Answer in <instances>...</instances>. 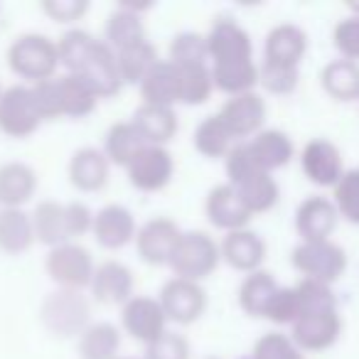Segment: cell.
<instances>
[{
  "mask_svg": "<svg viewBox=\"0 0 359 359\" xmlns=\"http://www.w3.org/2000/svg\"><path fill=\"white\" fill-rule=\"evenodd\" d=\"M3 91H6V89H3V86H0V96H3Z\"/></svg>",
  "mask_w": 359,
  "mask_h": 359,
  "instance_id": "55",
  "label": "cell"
},
{
  "mask_svg": "<svg viewBox=\"0 0 359 359\" xmlns=\"http://www.w3.org/2000/svg\"><path fill=\"white\" fill-rule=\"evenodd\" d=\"M251 359H305L303 349L293 342L290 334L283 332H266L256 339L251 349Z\"/></svg>",
  "mask_w": 359,
  "mask_h": 359,
  "instance_id": "44",
  "label": "cell"
},
{
  "mask_svg": "<svg viewBox=\"0 0 359 359\" xmlns=\"http://www.w3.org/2000/svg\"><path fill=\"white\" fill-rule=\"evenodd\" d=\"M219 249L222 259L231 269L241 271L246 276L254 273V271H261V264L266 261V241L251 229L229 231L219 244Z\"/></svg>",
  "mask_w": 359,
  "mask_h": 359,
  "instance_id": "21",
  "label": "cell"
},
{
  "mask_svg": "<svg viewBox=\"0 0 359 359\" xmlns=\"http://www.w3.org/2000/svg\"><path fill=\"white\" fill-rule=\"evenodd\" d=\"M160 305H163L168 323L177 325H192L205 315L207 310V293L200 283L187 278H172L160 290Z\"/></svg>",
  "mask_w": 359,
  "mask_h": 359,
  "instance_id": "7",
  "label": "cell"
},
{
  "mask_svg": "<svg viewBox=\"0 0 359 359\" xmlns=\"http://www.w3.org/2000/svg\"><path fill=\"white\" fill-rule=\"evenodd\" d=\"M308 52V35L293 22H280L271 27L264 40V62L283 67H300Z\"/></svg>",
  "mask_w": 359,
  "mask_h": 359,
  "instance_id": "20",
  "label": "cell"
},
{
  "mask_svg": "<svg viewBox=\"0 0 359 359\" xmlns=\"http://www.w3.org/2000/svg\"><path fill=\"white\" fill-rule=\"evenodd\" d=\"M298 315H300V303H298V293H295V285H280L269 313H266V320H271L276 325H293L298 320Z\"/></svg>",
  "mask_w": 359,
  "mask_h": 359,
  "instance_id": "49",
  "label": "cell"
},
{
  "mask_svg": "<svg viewBox=\"0 0 359 359\" xmlns=\"http://www.w3.org/2000/svg\"><path fill=\"white\" fill-rule=\"evenodd\" d=\"M89 288L96 303L126 305L133 298V271L121 261H104L96 266Z\"/></svg>",
  "mask_w": 359,
  "mask_h": 359,
  "instance_id": "18",
  "label": "cell"
},
{
  "mask_svg": "<svg viewBox=\"0 0 359 359\" xmlns=\"http://www.w3.org/2000/svg\"><path fill=\"white\" fill-rule=\"evenodd\" d=\"M300 168L313 185L334 187L344 175L342 150L327 138H313L300 153Z\"/></svg>",
  "mask_w": 359,
  "mask_h": 359,
  "instance_id": "11",
  "label": "cell"
},
{
  "mask_svg": "<svg viewBox=\"0 0 359 359\" xmlns=\"http://www.w3.org/2000/svg\"><path fill=\"white\" fill-rule=\"evenodd\" d=\"M116 60H118V69H121V76H123V84H138V86H140V81L150 74V69L160 62L158 50H155L148 40L116 52Z\"/></svg>",
  "mask_w": 359,
  "mask_h": 359,
  "instance_id": "37",
  "label": "cell"
},
{
  "mask_svg": "<svg viewBox=\"0 0 359 359\" xmlns=\"http://www.w3.org/2000/svg\"><path fill=\"white\" fill-rule=\"evenodd\" d=\"M79 74L89 81L91 89L99 94V99L116 96L121 91V86H123V76H121L116 52L101 40H96L94 50H91L89 60L84 62Z\"/></svg>",
  "mask_w": 359,
  "mask_h": 359,
  "instance_id": "19",
  "label": "cell"
},
{
  "mask_svg": "<svg viewBox=\"0 0 359 359\" xmlns=\"http://www.w3.org/2000/svg\"><path fill=\"white\" fill-rule=\"evenodd\" d=\"M339 212L330 197H305L295 210V231L300 241H327L337 229Z\"/></svg>",
  "mask_w": 359,
  "mask_h": 359,
  "instance_id": "14",
  "label": "cell"
},
{
  "mask_svg": "<svg viewBox=\"0 0 359 359\" xmlns=\"http://www.w3.org/2000/svg\"><path fill=\"white\" fill-rule=\"evenodd\" d=\"M32 226H35V239L40 244L50 246V249L69 241L65 224V205L62 202H40L35 207V212H32Z\"/></svg>",
  "mask_w": 359,
  "mask_h": 359,
  "instance_id": "35",
  "label": "cell"
},
{
  "mask_svg": "<svg viewBox=\"0 0 359 359\" xmlns=\"http://www.w3.org/2000/svg\"><path fill=\"white\" fill-rule=\"evenodd\" d=\"M121 330L114 323H91L79 334L81 359H118Z\"/></svg>",
  "mask_w": 359,
  "mask_h": 359,
  "instance_id": "33",
  "label": "cell"
},
{
  "mask_svg": "<svg viewBox=\"0 0 359 359\" xmlns=\"http://www.w3.org/2000/svg\"><path fill=\"white\" fill-rule=\"evenodd\" d=\"M290 264L303 278L318 283H337L347 271V254L332 239L327 241H300L290 254Z\"/></svg>",
  "mask_w": 359,
  "mask_h": 359,
  "instance_id": "4",
  "label": "cell"
},
{
  "mask_svg": "<svg viewBox=\"0 0 359 359\" xmlns=\"http://www.w3.org/2000/svg\"><path fill=\"white\" fill-rule=\"evenodd\" d=\"M140 96H143V104L153 106L180 104V67L170 60H160L140 81Z\"/></svg>",
  "mask_w": 359,
  "mask_h": 359,
  "instance_id": "26",
  "label": "cell"
},
{
  "mask_svg": "<svg viewBox=\"0 0 359 359\" xmlns=\"http://www.w3.org/2000/svg\"><path fill=\"white\" fill-rule=\"evenodd\" d=\"M96 40L86 30H67L57 40V52H60V67H65L67 74H79L84 62L89 60Z\"/></svg>",
  "mask_w": 359,
  "mask_h": 359,
  "instance_id": "40",
  "label": "cell"
},
{
  "mask_svg": "<svg viewBox=\"0 0 359 359\" xmlns=\"http://www.w3.org/2000/svg\"><path fill=\"white\" fill-rule=\"evenodd\" d=\"M32 99L40 111L42 121H55L60 116H65V104H62V89H60V76H52V79L37 81L30 84Z\"/></svg>",
  "mask_w": 359,
  "mask_h": 359,
  "instance_id": "47",
  "label": "cell"
},
{
  "mask_svg": "<svg viewBox=\"0 0 359 359\" xmlns=\"http://www.w3.org/2000/svg\"><path fill=\"white\" fill-rule=\"evenodd\" d=\"M295 293H298L300 315L315 313V310H337V298H334V293H332V285H327V283L303 278L295 285Z\"/></svg>",
  "mask_w": 359,
  "mask_h": 359,
  "instance_id": "45",
  "label": "cell"
},
{
  "mask_svg": "<svg viewBox=\"0 0 359 359\" xmlns=\"http://www.w3.org/2000/svg\"><path fill=\"white\" fill-rule=\"evenodd\" d=\"M42 11L57 22H74L86 15L89 3L86 0H45Z\"/></svg>",
  "mask_w": 359,
  "mask_h": 359,
  "instance_id": "52",
  "label": "cell"
},
{
  "mask_svg": "<svg viewBox=\"0 0 359 359\" xmlns=\"http://www.w3.org/2000/svg\"><path fill=\"white\" fill-rule=\"evenodd\" d=\"M145 6H128V3H123V6L116 8L109 15V20H106V45L114 52L145 42V25L138 13Z\"/></svg>",
  "mask_w": 359,
  "mask_h": 359,
  "instance_id": "25",
  "label": "cell"
},
{
  "mask_svg": "<svg viewBox=\"0 0 359 359\" xmlns=\"http://www.w3.org/2000/svg\"><path fill=\"white\" fill-rule=\"evenodd\" d=\"M143 148H145V140L140 138V133L135 130V126L130 121L114 123L104 140L106 158H109L111 165H118V168H128Z\"/></svg>",
  "mask_w": 359,
  "mask_h": 359,
  "instance_id": "32",
  "label": "cell"
},
{
  "mask_svg": "<svg viewBox=\"0 0 359 359\" xmlns=\"http://www.w3.org/2000/svg\"><path fill=\"white\" fill-rule=\"evenodd\" d=\"M8 67L32 84L52 79L60 67L57 42H52L47 35L25 32V35L15 37L8 47Z\"/></svg>",
  "mask_w": 359,
  "mask_h": 359,
  "instance_id": "2",
  "label": "cell"
},
{
  "mask_svg": "<svg viewBox=\"0 0 359 359\" xmlns=\"http://www.w3.org/2000/svg\"><path fill=\"white\" fill-rule=\"evenodd\" d=\"M118 359H145V357H118Z\"/></svg>",
  "mask_w": 359,
  "mask_h": 359,
  "instance_id": "53",
  "label": "cell"
},
{
  "mask_svg": "<svg viewBox=\"0 0 359 359\" xmlns=\"http://www.w3.org/2000/svg\"><path fill=\"white\" fill-rule=\"evenodd\" d=\"M130 123L145 140V145H168L170 140L177 135V114L172 106H153V104H140L135 109Z\"/></svg>",
  "mask_w": 359,
  "mask_h": 359,
  "instance_id": "23",
  "label": "cell"
},
{
  "mask_svg": "<svg viewBox=\"0 0 359 359\" xmlns=\"http://www.w3.org/2000/svg\"><path fill=\"white\" fill-rule=\"evenodd\" d=\"M249 145L254 150L256 163L261 165L264 172L273 175L276 170L285 168L293 160V140L288 138V133L278 128H264L261 133H256L254 138H249Z\"/></svg>",
  "mask_w": 359,
  "mask_h": 359,
  "instance_id": "27",
  "label": "cell"
},
{
  "mask_svg": "<svg viewBox=\"0 0 359 359\" xmlns=\"http://www.w3.org/2000/svg\"><path fill=\"white\" fill-rule=\"evenodd\" d=\"M332 42L344 60L359 62V15L357 13L344 18V20H339L337 25H334Z\"/></svg>",
  "mask_w": 359,
  "mask_h": 359,
  "instance_id": "50",
  "label": "cell"
},
{
  "mask_svg": "<svg viewBox=\"0 0 359 359\" xmlns=\"http://www.w3.org/2000/svg\"><path fill=\"white\" fill-rule=\"evenodd\" d=\"M69 182L79 192H99L106 187L111 175V163L104 150L99 148H79L69 160Z\"/></svg>",
  "mask_w": 359,
  "mask_h": 359,
  "instance_id": "22",
  "label": "cell"
},
{
  "mask_svg": "<svg viewBox=\"0 0 359 359\" xmlns=\"http://www.w3.org/2000/svg\"><path fill=\"white\" fill-rule=\"evenodd\" d=\"M342 334V318L337 310H315L303 313L290 325V337L303 352H323L330 349Z\"/></svg>",
  "mask_w": 359,
  "mask_h": 359,
  "instance_id": "8",
  "label": "cell"
},
{
  "mask_svg": "<svg viewBox=\"0 0 359 359\" xmlns=\"http://www.w3.org/2000/svg\"><path fill=\"white\" fill-rule=\"evenodd\" d=\"M94 236L104 249H123L130 241H135L138 226H135V217L128 207L123 205H106L96 212L94 217Z\"/></svg>",
  "mask_w": 359,
  "mask_h": 359,
  "instance_id": "17",
  "label": "cell"
},
{
  "mask_svg": "<svg viewBox=\"0 0 359 359\" xmlns=\"http://www.w3.org/2000/svg\"><path fill=\"white\" fill-rule=\"evenodd\" d=\"M234 135L226 128V123L219 118V114L207 116V118L200 121V126L195 128V150L205 158H226L229 150L234 148Z\"/></svg>",
  "mask_w": 359,
  "mask_h": 359,
  "instance_id": "34",
  "label": "cell"
},
{
  "mask_svg": "<svg viewBox=\"0 0 359 359\" xmlns=\"http://www.w3.org/2000/svg\"><path fill=\"white\" fill-rule=\"evenodd\" d=\"M205 212L210 224L226 231V234L229 231L249 229V222L254 217L249 212V207L244 205V200H241L239 190L234 185H229V182L212 187L205 200Z\"/></svg>",
  "mask_w": 359,
  "mask_h": 359,
  "instance_id": "13",
  "label": "cell"
},
{
  "mask_svg": "<svg viewBox=\"0 0 359 359\" xmlns=\"http://www.w3.org/2000/svg\"><path fill=\"white\" fill-rule=\"evenodd\" d=\"M332 202L342 219L359 226V168L344 170L339 182L332 187Z\"/></svg>",
  "mask_w": 359,
  "mask_h": 359,
  "instance_id": "42",
  "label": "cell"
},
{
  "mask_svg": "<svg viewBox=\"0 0 359 359\" xmlns=\"http://www.w3.org/2000/svg\"><path fill=\"white\" fill-rule=\"evenodd\" d=\"M60 89L65 116H69V118H84L99 104V94L91 89V84L81 74H62Z\"/></svg>",
  "mask_w": 359,
  "mask_h": 359,
  "instance_id": "36",
  "label": "cell"
},
{
  "mask_svg": "<svg viewBox=\"0 0 359 359\" xmlns=\"http://www.w3.org/2000/svg\"><path fill=\"white\" fill-rule=\"evenodd\" d=\"M121 323L123 330L133 339L143 342L145 347L153 344L160 334L168 332V315L158 298L150 295H133L121 310Z\"/></svg>",
  "mask_w": 359,
  "mask_h": 359,
  "instance_id": "9",
  "label": "cell"
},
{
  "mask_svg": "<svg viewBox=\"0 0 359 359\" xmlns=\"http://www.w3.org/2000/svg\"><path fill=\"white\" fill-rule=\"evenodd\" d=\"M37 192V172L27 163L11 160L0 165V205L8 210H22Z\"/></svg>",
  "mask_w": 359,
  "mask_h": 359,
  "instance_id": "24",
  "label": "cell"
},
{
  "mask_svg": "<svg viewBox=\"0 0 359 359\" xmlns=\"http://www.w3.org/2000/svg\"><path fill=\"white\" fill-rule=\"evenodd\" d=\"M219 118L226 123L234 138H254L261 133V126L266 121V101L261 94L249 91V94L229 96L219 111Z\"/></svg>",
  "mask_w": 359,
  "mask_h": 359,
  "instance_id": "15",
  "label": "cell"
},
{
  "mask_svg": "<svg viewBox=\"0 0 359 359\" xmlns=\"http://www.w3.org/2000/svg\"><path fill=\"white\" fill-rule=\"evenodd\" d=\"M45 269L47 276L57 283V288L84 290L91 285L96 266L89 249H84L76 241H67V244L50 249L45 259Z\"/></svg>",
  "mask_w": 359,
  "mask_h": 359,
  "instance_id": "5",
  "label": "cell"
},
{
  "mask_svg": "<svg viewBox=\"0 0 359 359\" xmlns=\"http://www.w3.org/2000/svg\"><path fill=\"white\" fill-rule=\"evenodd\" d=\"M182 229L168 217H155L148 219L135 234V249L138 256L150 266H170Z\"/></svg>",
  "mask_w": 359,
  "mask_h": 359,
  "instance_id": "12",
  "label": "cell"
},
{
  "mask_svg": "<svg viewBox=\"0 0 359 359\" xmlns=\"http://www.w3.org/2000/svg\"><path fill=\"white\" fill-rule=\"evenodd\" d=\"M244 200V205L249 207L251 215H261V212H269L278 205L280 197V187L276 182V177L271 172H261L254 175L251 180H246L244 185L236 187Z\"/></svg>",
  "mask_w": 359,
  "mask_h": 359,
  "instance_id": "38",
  "label": "cell"
},
{
  "mask_svg": "<svg viewBox=\"0 0 359 359\" xmlns=\"http://www.w3.org/2000/svg\"><path fill=\"white\" fill-rule=\"evenodd\" d=\"M40 320L55 337H76L91 325V303L81 290L57 288L42 300Z\"/></svg>",
  "mask_w": 359,
  "mask_h": 359,
  "instance_id": "1",
  "label": "cell"
},
{
  "mask_svg": "<svg viewBox=\"0 0 359 359\" xmlns=\"http://www.w3.org/2000/svg\"><path fill=\"white\" fill-rule=\"evenodd\" d=\"M222 261V249L207 231H182L175 249L172 259H170V269L177 278L187 280H205L217 271Z\"/></svg>",
  "mask_w": 359,
  "mask_h": 359,
  "instance_id": "3",
  "label": "cell"
},
{
  "mask_svg": "<svg viewBox=\"0 0 359 359\" xmlns=\"http://www.w3.org/2000/svg\"><path fill=\"white\" fill-rule=\"evenodd\" d=\"M35 226H32V215L25 210H0V251L6 254H25L35 244Z\"/></svg>",
  "mask_w": 359,
  "mask_h": 359,
  "instance_id": "31",
  "label": "cell"
},
{
  "mask_svg": "<svg viewBox=\"0 0 359 359\" xmlns=\"http://www.w3.org/2000/svg\"><path fill=\"white\" fill-rule=\"evenodd\" d=\"M205 359H222V357H205Z\"/></svg>",
  "mask_w": 359,
  "mask_h": 359,
  "instance_id": "54",
  "label": "cell"
},
{
  "mask_svg": "<svg viewBox=\"0 0 359 359\" xmlns=\"http://www.w3.org/2000/svg\"><path fill=\"white\" fill-rule=\"evenodd\" d=\"M280 285L276 283V278L269 271H254L249 273L239 285V305L246 315L251 318H264L269 313L271 303H273L276 293H278Z\"/></svg>",
  "mask_w": 359,
  "mask_h": 359,
  "instance_id": "29",
  "label": "cell"
},
{
  "mask_svg": "<svg viewBox=\"0 0 359 359\" xmlns=\"http://www.w3.org/2000/svg\"><path fill=\"white\" fill-rule=\"evenodd\" d=\"M128 182L140 192H160L170 185L175 172V160L163 145H145L133 163L126 168Z\"/></svg>",
  "mask_w": 359,
  "mask_h": 359,
  "instance_id": "10",
  "label": "cell"
},
{
  "mask_svg": "<svg viewBox=\"0 0 359 359\" xmlns=\"http://www.w3.org/2000/svg\"><path fill=\"white\" fill-rule=\"evenodd\" d=\"M190 339L172 330L160 334L153 344L145 347V359H190Z\"/></svg>",
  "mask_w": 359,
  "mask_h": 359,
  "instance_id": "48",
  "label": "cell"
},
{
  "mask_svg": "<svg viewBox=\"0 0 359 359\" xmlns=\"http://www.w3.org/2000/svg\"><path fill=\"white\" fill-rule=\"evenodd\" d=\"M94 212L84 205V202H67L65 205V224H67V236L76 239V236H84L86 231L94 229Z\"/></svg>",
  "mask_w": 359,
  "mask_h": 359,
  "instance_id": "51",
  "label": "cell"
},
{
  "mask_svg": "<svg viewBox=\"0 0 359 359\" xmlns=\"http://www.w3.org/2000/svg\"><path fill=\"white\" fill-rule=\"evenodd\" d=\"M168 52V60L177 67H197L210 62L207 35H200V32H180V35H175Z\"/></svg>",
  "mask_w": 359,
  "mask_h": 359,
  "instance_id": "41",
  "label": "cell"
},
{
  "mask_svg": "<svg viewBox=\"0 0 359 359\" xmlns=\"http://www.w3.org/2000/svg\"><path fill=\"white\" fill-rule=\"evenodd\" d=\"M212 79H215V89L229 96L249 94L259 86V65L254 60L217 62L212 65Z\"/></svg>",
  "mask_w": 359,
  "mask_h": 359,
  "instance_id": "30",
  "label": "cell"
},
{
  "mask_svg": "<svg viewBox=\"0 0 359 359\" xmlns=\"http://www.w3.org/2000/svg\"><path fill=\"white\" fill-rule=\"evenodd\" d=\"M212 91H215V79L210 65L180 67V104L202 106L210 101Z\"/></svg>",
  "mask_w": 359,
  "mask_h": 359,
  "instance_id": "39",
  "label": "cell"
},
{
  "mask_svg": "<svg viewBox=\"0 0 359 359\" xmlns=\"http://www.w3.org/2000/svg\"><path fill=\"white\" fill-rule=\"evenodd\" d=\"M224 170L226 177H229V185L239 187L244 185L246 180H251L254 175H261V165L256 163L254 150H251L249 140H239L234 143V148L229 150V155L224 158Z\"/></svg>",
  "mask_w": 359,
  "mask_h": 359,
  "instance_id": "43",
  "label": "cell"
},
{
  "mask_svg": "<svg viewBox=\"0 0 359 359\" xmlns=\"http://www.w3.org/2000/svg\"><path fill=\"white\" fill-rule=\"evenodd\" d=\"M42 123V116L32 99V89L25 84L8 86L0 96V130L11 138H27Z\"/></svg>",
  "mask_w": 359,
  "mask_h": 359,
  "instance_id": "6",
  "label": "cell"
},
{
  "mask_svg": "<svg viewBox=\"0 0 359 359\" xmlns=\"http://www.w3.org/2000/svg\"><path fill=\"white\" fill-rule=\"evenodd\" d=\"M320 84L334 101H359V62L344 57L327 62L320 72Z\"/></svg>",
  "mask_w": 359,
  "mask_h": 359,
  "instance_id": "28",
  "label": "cell"
},
{
  "mask_svg": "<svg viewBox=\"0 0 359 359\" xmlns=\"http://www.w3.org/2000/svg\"><path fill=\"white\" fill-rule=\"evenodd\" d=\"M300 79L298 67H283V65H271V62H261L259 65V84L271 94H290L295 91Z\"/></svg>",
  "mask_w": 359,
  "mask_h": 359,
  "instance_id": "46",
  "label": "cell"
},
{
  "mask_svg": "<svg viewBox=\"0 0 359 359\" xmlns=\"http://www.w3.org/2000/svg\"><path fill=\"white\" fill-rule=\"evenodd\" d=\"M207 47H210L212 65L217 62H236V60H254V45L244 27L229 18H219L212 22L207 32Z\"/></svg>",
  "mask_w": 359,
  "mask_h": 359,
  "instance_id": "16",
  "label": "cell"
}]
</instances>
